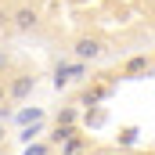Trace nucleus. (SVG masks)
I'll use <instances>...</instances> for the list:
<instances>
[{
  "label": "nucleus",
  "mask_w": 155,
  "mask_h": 155,
  "mask_svg": "<svg viewBox=\"0 0 155 155\" xmlns=\"http://www.w3.org/2000/svg\"><path fill=\"white\" fill-rule=\"evenodd\" d=\"M33 87H36V76H33V72H18V76L7 83V97H11V101H25V97L33 94Z\"/></svg>",
  "instance_id": "obj_1"
},
{
  "label": "nucleus",
  "mask_w": 155,
  "mask_h": 155,
  "mask_svg": "<svg viewBox=\"0 0 155 155\" xmlns=\"http://www.w3.org/2000/svg\"><path fill=\"white\" fill-rule=\"evenodd\" d=\"M11 25H15L18 33H33V29L40 25V15H36V7H29V4L15 7V15H11Z\"/></svg>",
  "instance_id": "obj_2"
},
{
  "label": "nucleus",
  "mask_w": 155,
  "mask_h": 155,
  "mask_svg": "<svg viewBox=\"0 0 155 155\" xmlns=\"http://www.w3.org/2000/svg\"><path fill=\"white\" fill-rule=\"evenodd\" d=\"M101 40H94V36H79L76 43H72V54H76L79 61H94V58H101Z\"/></svg>",
  "instance_id": "obj_3"
},
{
  "label": "nucleus",
  "mask_w": 155,
  "mask_h": 155,
  "mask_svg": "<svg viewBox=\"0 0 155 155\" xmlns=\"http://www.w3.org/2000/svg\"><path fill=\"white\" fill-rule=\"evenodd\" d=\"M144 65H148V58H130V61H126V72L134 76V72H141Z\"/></svg>",
  "instance_id": "obj_4"
},
{
  "label": "nucleus",
  "mask_w": 155,
  "mask_h": 155,
  "mask_svg": "<svg viewBox=\"0 0 155 155\" xmlns=\"http://www.w3.org/2000/svg\"><path fill=\"white\" fill-rule=\"evenodd\" d=\"M72 134H76L72 126H58V130H54L51 137H54V141H72Z\"/></svg>",
  "instance_id": "obj_5"
},
{
  "label": "nucleus",
  "mask_w": 155,
  "mask_h": 155,
  "mask_svg": "<svg viewBox=\"0 0 155 155\" xmlns=\"http://www.w3.org/2000/svg\"><path fill=\"white\" fill-rule=\"evenodd\" d=\"M7 69H11V51L0 47V72H7Z\"/></svg>",
  "instance_id": "obj_6"
},
{
  "label": "nucleus",
  "mask_w": 155,
  "mask_h": 155,
  "mask_svg": "<svg viewBox=\"0 0 155 155\" xmlns=\"http://www.w3.org/2000/svg\"><path fill=\"white\" fill-rule=\"evenodd\" d=\"M137 141V130H123V137H119V144H134Z\"/></svg>",
  "instance_id": "obj_7"
},
{
  "label": "nucleus",
  "mask_w": 155,
  "mask_h": 155,
  "mask_svg": "<svg viewBox=\"0 0 155 155\" xmlns=\"http://www.w3.org/2000/svg\"><path fill=\"white\" fill-rule=\"evenodd\" d=\"M76 152H79V141H69V148H65L61 155H76Z\"/></svg>",
  "instance_id": "obj_8"
},
{
  "label": "nucleus",
  "mask_w": 155,
  "mask_h": 155,
  "mask_svg": "<svg viewBox=\"0 0 155 155\" xmlns=\"http://www.w3.org/2000/svg\"><path fill=\"white\" fill-rule=\"evenodd\" d=\"M43 152H47V148H43V144H36V148H29L25 155H43Z\"/></svg>",
  "instance_id": "obj_9"
},
{
  "label": "nucleus",
  "mask_w": 155,
  "mask_h": 155,
  "mask_svg": "<svg viewBox=\"0 0 155 155\" xmlns=\"http://www.w3.org/2000/svg\"><path fill=\"white\" fill-rule=\"evenodd\" d=\"M4 101H11V97H7V87L0 83V105H4Z\"/></svg>",
  "instance_id": "obj_10"
},
{
  "label": "nucleus",
  "mask_w": 155,
  "mask_h": 155,
  "mask_svg": "<svg viewBox=\"0 0 155 155\" xmlns=\"http://www.w3.org/2000/svg\"><path fill=\"white\" fill-rule=\"evenodd\" d=\"M4 137H7V134H4V126H0V144H4Z\"/></svg>",
  "instance_id": "obj_11"
},
{
  "label": "nucleus",
  "mask_w": 155,
  "mask_h": 155,
  "mask_svg": "<svg viewBox=\"0 0 155 155\" xmlns=\"http://www.w3.org/2000/svg\"><path fill=\"white\" fill-rule=\"evenodd\" d=\"M105 155H123V152H105Z\"/></svg>",
  "instance_id": "obj_12"
}]
</instances>
